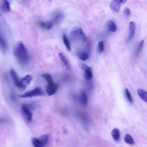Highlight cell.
Wrapping results in <instances>:
<instances>
[{
    "mask_svg": "<svg viewBox=\"0 0 147 147\" xmlns=\"http://www.w3.org/2000/svg\"><path fill=\"white\" fill-rule=\"evenodd\" d=\"M124 13L126 16H129L131 13V11H130V10L129 9V8L126 7L124 10Z\"/></svg>",
    "mask_w": 147,
    "mask_h": 147,
    "instance_id": "obj_29",
    "label": "cell"
},
{
    "mask_svg": "<svg viewBox=\"0 0 147 147\" xmlns=\"http://www.w3.org/2000/svg\"><path fill=\"white\" fill-rule=\"evenodd\" d=\"M111 136L114 139V140H115V141H119L121 137L119 130L117 128L113 129L111 131Z\"/></svg>",
    "mask_w": 147,
    "mask_h": 147,
    "instance_id": "obj_14",
    "label": "cell"
},
{
    "mask_svg": "<svg viewBox=\"0 0 147 147\" xmlns=\"http://www.w3.org/2000/svg\"><path fill=\"white\" fill-rule=\"evenodd\" d=\"M82 68L84 71V78L87 80H90L92 79V72L90 67L87 66L84 64H82Z\"/></svg>",
    "mask_w": 147,
    "mask_h": 147,
    "instance_id": "obj_8",
    "label": "cell"
},
{
    "mask_svg": "<svg viewBox=\"0 0 147 147\" xmlns=\"http://www.w3.org/2000/svg\"><path fill=\"white\" fill-rule=\"evenodd\" d=\"M38 139L40 140V141L42 143V144L45 146L47 145L48 142V140H49V135L48 134H44L40 137Z\"/></svg>",
    "mask_w": 147,
    "mask_h": 147,
    "instance_id": "obj_24",
    "label": "cell"
},
{
    "mask_svg": "<svg viewBox=\"0 0 147 147\" xmlns=\"http://www.w3.org/2000/svg\"><path fill=\"white\" fill-rule=\"evenodd\" d=\"M64 18V14L63 13L60 11H56L53 17V24L55 23L56 24H57L61 22Z\"/></svg>",
    "mask_w": 147,
    "mask_h": 147,
    "instance_id": "obj_10",
    "label": "cell"
},
{
    "mask_svg": "<svg viewBox=\"0 0 147 147\" xmlns=\"http://www.w3.org/2000/svg\"><path fill=\"white\" fill-rule=\"evenodd\" d=\"M126 2L123 0H113L110 3V8L114 13H118L119 11L121 5Z\"/></svg>",
    "mask_w": 147,
    "mask_h": 147,
    "instance_id": "obj_5",
    "label": "cell"
},
{
    "mask_svg": "<svg viewBox=\"0 0 147 147\" xmlns=\"http://www.w3.org/2000/svg\"><path fill=\"white\" fill-rule=\"evenodd\" d=\"M107 27L108 30L111 32H115L117 30V26L115 23L112 20H109L107 22Z\"/></svg>",
    "mask_w": 147,
    "mask_h": 147,
    "instance_id": "obj_13",
    "label": "cell"
},
{
    "mask_svg": "<svg viewBox=\"0 0 147 147\" xmlns=\"http://www.w3.org/2000/svg\"><path fill=\"white\" fill-rule=\"evenodd\" d=\"M38 25L42 29L45 30H50L52 28L53 24L52 21H40L38 22Z\"/></svg>",
    "mask_w": 147,
    "mask_h": 147,
    "instance_id": "obj_12",
    "label": "cell"
},
{
    "mask_svg": "<svg viewBox=\"0 0 147 147\" xmlns=\"http://www.w3.org/2000/svg\"><path fill=\"white\" fill-rule=\"evenodd\" d=\"M33 79V76L30 75H27L24 76L21 80H20V82L18 86V87L21 90H24L27 86H28L31 80Z\"/></svg>",
    "mask_w": 147,
    "mask_h": 147,
    "instance_id": "obj_4",
    "label": "cell"
},
{
    "mask_svg": "<svg viewBox=\"0 0 147 147\" xmlns=\"http://www.w3.org/2000/svg\"><path fill=\"white\" fill-rule=\"evenodd\" d=\"M80 101L82 104L86 105L88 102V96L85 91H82L80 95Z\"/></svg>",
    "mask_w": 147,
    "mask_h": 147,
    "instance_id": "obj_18",
    "label": "cell"
},
{
    "mask_svg": "<svg viewBox=\"0 0 147 147\" xmlns=\"http://www.w3.org/2000/svg\"><path fill=\"white\" fill-rule=\"evenodd\" d=\"M43 78L47 80V82H48V83H51L52 82H53V78L52 77V76L51 75H49V74H44L41 75Z\"/></svg>",
    "mask_w": 147,
    "mask_h": 147,
    "instance_id": "obj_27",
    "label": "cell"
},
{
    "mask_svg": "<svg viewBox=\"0 0 147 147\" xmlns=\"http://www.w3.org/2000/svg\"><path fill=\"white\" fill-rule=\"evenodd\" d=\"M136 24L133 21H130L129 24V34L127 37V40H131L135 34L136 32Z\"/></svg>",
    "mask_w": 147,
    "mask_h": 147,
    "instance_id": "obj_9",
    "label": "cell"
},
{
    "mask_svg": "<svg viewBox=\"0 0 147 147\" xmlns=\"http://www.w3.org/2000/svg\"><path fill=\"white\" fill-rule=\"evenodd\" d=\"M144 43V40H141V41L139 42L138 45L137 47L136 50V55H138L139 54V53L141 51V50H142V48H143Z\"/></svg>",
    "mask_w": 147,
    "mask_h": 147,
    "instance_id": "obj_25",
    "label": "cell"
},
{
    "mask_svg": "<svg viewBox=\"0 0 147 147\" xmlns=\"http://www.w3.org/2000/svg\"><path fill=\"white\" fill-rule=\"evenodd\" d=\"M125 94L127 100L129 101V102L131 103L133 102V98L131 96V95L130 91H129V90L127 88L125 89Z\"/></svg>",
    "mask_w": 147,
    "mask_h": 147,
    "instance_id": "obj_26",
    "label": "cell"
},
{
    "mask_svg": "<svg viewBox=\"0 0 147 147\" xmlns=\"http://www.w3.org/2000/svg\"><path fill=\"white\" fill-rule=\"evenodd\" d=\"M137 94L139 95V96L145 102H147V95H146V91L142 90V89H140L137 90Z\"/></svg>",
    "mask_w": 147,
    "mask_h": 147,
    "instance_id": "obj_20",
    "label": "cell"
},
{
    "mask_svg": "<svg viewBox=\"0 0 147 147\" xmlns=\"http://www.w3.org/2000/svg\"><path fill=\"white\" fill-rule=\"evenodd\" d=\"M59 57L60 58V59L62 61V63L64 64L65 67L67 68V69H70V64H69V63L68 60L66 58V57L62 53H59Z\"/></svg>",
    "mask_w": 147,
    "mask_h": 147,
    "instance_id": "obj_15",
    "label": "cell"
},
{
    "mask_svg": "<svg viewBox=\"0 0 147 147\" xmlns=\"http://www.w3.org/2000/svg\"><path fill=\"white\" fill-rule=\"evenodd\" d=\"M71 39L76 42H86L87 40V36L80 27H74L71 32Z\"/></svg>",
    "mask_w": 147,
    "mask_h": 147,
    "instance_id": "obj_2",
    "label": "cell"
},
{
    "mask_svg": "<svg viewBox=\"0 0 147 147\" xmlns=\"http://www.w3.org/2000/svg\"><path fill=\"white\" fill-rule=\"evenodd\" d=\"M42 94L43 92L42 90L39 87H37L32 90L25 92L24 94L21 95L20 96L21 98H32L35 96H40Z\"/></svg>",
    "mask_w": 147,
    "mask_h": 147,
    "instance_id": "obj_3",
    "label": "cell"
},
{
    "mask_svg": "<svg viewBox=\"0 0 147 147\" xmlns=\"http://www.w3.org/2000/svg\"><path fill=\"white\" fill-rule=\"evenodd\" d=\"M7 41L0 30V49L3 51H6L7 49Z\"/></svg>",
    "mask_w": 147,
    "mask_h": 147,
    "instance_id": "obj_11",
    "label": "cell"
},
{
    "mask_svg": "<svg viewBox=\"0 0 147 147\" xmlns=\"http://www.w3.org/2000/svg\"><path fill=\"white\" fill-rule=\"evenodd\" d=\"M58 88L57 84L55 83L54 82L48 83V85L46 87V92L48 95L51 96L56 93Z\"/></svg>",
    "mask_w": 147,
    "mask_h": 147,
    "instance_id": "obj_7",
    "label": "cell"
},
{
    "mask_svg": "<svg viewBox=\"0 0 147 147\" xmlns=\"http://www.w3.org/2000/svg\"><path fill=\"white\" fill-rule=\"evenodd\" d=\"M78 57L83 61H85L89 57V54L86 51H80L78 53Z\"/></svg>",
    "mask_w": 147,
    "mask_h": 147,
    "instance_id": "obj_19",
    "label": "cell"
},
{
    "mask_svg": "<svg viewBox=\"0 0 147 147\" xmlns=\"http://www.w3.org/2000/svg\"><path fill=\"white\" fill-rule=\"evenodd\" d=\"M21 112L26 119V120L28 122H30L32 120V113H31L30 109L26 105H22L21 106Z\"/></svg>",
    "mask_w": 147,
    "mask_h": 147,
    "instance_id": "obj_6",
    "label": "cell"
},
{
    "mask_svg": "<svg viewBox=\"0 0 147 147\" xmlns=\"http://www.w3.org/2000/svg\"><path fill=\"white\" fill-rule=\"evenodd\" d=\"M10 74H11V76L13 79V80L15 85L18 87L19 82H20V80L18 79V77L17 76L16 72L15 71V70L14 69H11L10 70Z\"/></svg>",
    "mask_w": 147,
    "mask_h": 147,
    "instance_id": "obj_17",
    "label": "cell"
},
{
    "mask_svg": "<svg viewBox=\"0 0 147 147\" xmlns=\"http://www.w3.org/2000/svg\"><path fill=\"white\" fill-rule=\"evenodd\" d=\"M2 10L5 13H9L11 11L10 2L7 1H3L2 4Z\"/></svg>",
    "mask_w": 147,
    "mask_h": 147,
    "instance_id": "obj_16",
    "label": "cell"
},
{
    "mask_svg": "<svg viewBox=\"0 0 147 147\" xmlns=\"http://www.w3.org/2000/svg\"><path fill=\"white\" fill-rule=\"evenodd\" d=\"M14 53L17 61L22 64H26L29 62V55L24 44L18 42L15 46Z\"/></svg>",
    "mask_w": 147,
    "mask_h": 147,
    "instance_id": "obj_1",
    "label": "cell"
},
{
    "mask_svg": "<svg viewBox=\"0 0 147 147\" xmlns=\"http://www.w3.org/2000/svg\"><path fill=\"white\" fill-rule=\"evenodd\" d=\"M62 38H63V43L65 45V47L67 48V49L70 51H71V45H70V43H69V41L67 37V36L65 35V34H63V36H62Z\"/></svg>",
    "mask_w": 147,
    "mask_h": 147,
    "instance_id": "obj_23",
    "label": "cell"
},
{
    "mask_svg": "<svg viewBox=\"0 0 147 147\" xmlns=\"http://www.w3.org/2000/svg\"><path fill=\"white\" fill-rule=\"evenodd\" d=\"M0 16H1V14H0Z\"/></svg>",
    "mask_w": 147,
    "mask_h": 147,
    "instance_id": "obj_30",
    "label": "cell"
},
{
    "mask_svg": "<svg viewBox=\"0 0 147 147\" xmlns=\"http://www.w3.org/2000/svg\"><path fill=\"white\" fill-rule=\"evenodd\" d=\"M98 51L99 53H102L104 51V41H100L98 42Z\"/></svg>",
    "mask_w": 147,
    "mask_h": 147,
    "instance_id": "obj_28",
    "label": "cell"
},
{
    "mask_svg": "<svg viewBox=\"0 0 147 147\" xmlns=\"http://www.w3.org/2000/svg\"><path fill=\"white\" fill-rule=\"evenodd\" d=\"M124 141H125V142L126 144H129V145H134L135 144L134 139L129 134H126L125 135V138H124Z\"/></svg>",
    "mask_w": 147,
    "mask_h": 147,
    "instance_id": "obj_22",
    "label": "cell"
},
{
    "mask_svg": "<svg viewBox=\"0 0 147 147\" xmlns=\"http://www.w3.org/2000/svg\"><path fill=\"white\" fill-rule=\"evenodd\" d=\"M32 143L34 147H44V145L40 140L37 138H33L32 139Z\"/></svg>",
    "mask_w": 147,
    "mask_h": 147,
    "instance_id": "obj_21",
    "label": "cell"
}]
</instances>
